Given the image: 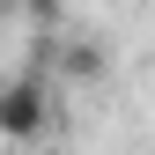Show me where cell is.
Wrapping results in <instances>:
<instances>
[{"instance_id": "cell-1", "label": "cell", "mask_w": 155, "mask_h": 155, "mask_svg": "<svg viewBox=\"0 0 155 155\" xmlns=\"http://www.w3.org/2000/svg\"><path fill=\"white\" fill-rule=\"evenodd\" d=\"M45 126H52L45 74H15V81L0 89V140H45Z\"/></svg>"}]
</instances>
